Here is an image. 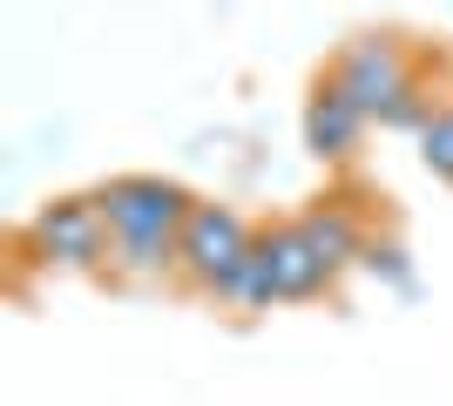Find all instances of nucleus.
<instances>
[{"label": "nucleus", "instance_id": "f257e3e1", "mask_svg": "<svg viewBox=\"0 0 453 406\" xmlns=\"http://www.w3.org/2000/svg\"><path fill=\"white\" fill-rule=\"evenodd\" d=\"M95 196H102V217H109L115 271L122 278H163V271H176V244H183V224L196 211V196L176 176L129 170V176H109Z\"/></svg>", "mask_w": 453, "mask_h": 406}, {"label": "nucleus", "instance_id": "f03ea898", "mask_svg": "<svg viewBox=\"0 0 453 406\" xmlns=\"http://www.w3.org/2000/svg\"><path fill=\"white\" fill-rule=\"evenodd\" d=\"M325 75L345 88V102H352L365 122L426 129V116H434V102L419 96V61L399 34H352L339 55H332Z\"/></svg>", "mask_w": 453, "mask_h": 406}, {"label": "nucleus", "instance_id": "7ed1b4c3", "mask_svg": "<svg viewBox=\"0 0 453 406\" xmlns=\"http://www.w3.org/2000/svg\"><path fill=\"white\" fill-rule=\"evenodd\" d=\"M20 244L48 271H115V237H109V217H102V196L95 190L48 196V203L27 217Z\"/></svg>", "mask_w": 453, "mask_h": 406}, {"label": "nucleus", "instance_id": "20e7f679", "mask_svg": "<svg viewBox=\"0 0 453 406\" xmlns=\"http://www.w3.org/2000/svg\"><path fill=\"white\" fill-rule=\"evenodd\" d=\"M250 251H257V224L244 211H230V203H203L196 196V211L183 224V244H176V271H183L189 285L224 298V285L244 271Z\"/></svg>", "mask_w": 453, "mask_h": 406}, {"label": "nucleus", "instance_id": "39448f33", "mask_svg": "<svg viewBox=\"0 0 453 406\" xmlns=\"http://www.w3.org/2000/svg\"><path fill=\"white\" fill-rule=\"evenodd\" d=\"M265 264H271V285H278V305H311V298H325V291L339 285L332 271L319 264V251L304 244L298 217H284V224H271L265 237Z\"/></svg>", "mask_w": 453, "mask_h": 406}, {"label": "nucleus", "instance_id": "423d86ee", "mask_svg": "<svg viewBox=\"0 0 453 406\" xmlns=\"http://www.w3.org/2000/svg\"><path fill=\"white\" fill-rule=\"evenodd\" d=\"M365 129H372V122L345 102V88L332 75H319V88L304 96V149L319 156V163H345V156L365 142Z\"/></svg>", "mask_w": 453, "mask_h": 406}, {"label": "nucleus", "instance_id": "0eeeda50", "mask_svg": "<svg viewBox=\"0 0 453 406\" xmlns=\"http://www.w3.org/2000/svg\"><path fill=\"white\" fill-rule=\"evenodd\" d=\"M298 231L304 244L319 251V264L339 278V271H352L365 257V231H359V217L345 211L339 196H325V203H311V211H298Z\"/></svg>", "mask_w": 453, "mask_h": 406}, {"label": "nucleus", "instance_id": "6e6552de", "mask_svg": "<svg viewBox=\"0 0 453 406\" xmlns=\"http://www.w3.org/2000/svg\"><path fill=\"white\" fill-rule=\"evenodd\" d=\"M265 237V231H257ZM224 305H237V311H265V305H278V285H271V264H265V244L244 257V271L224 285Z\"/></svg>", "mask_w": 453, "mask_h": 406}, {"label": "nucleus", "instance_id": "1a4fd4ad", "mask_svg": "<svg viewBox=\"0 0 453 406\" xmlns=\"http://www.w3.org/2000/svg\"><path fill=\"white\" fill-rule=\"evenodd\" d=\"M419 163H426L440 183H453V102H434V116L419 129Z\"/></svg>", "mask_w": 453, "mask_h": 406}]
</instances>
